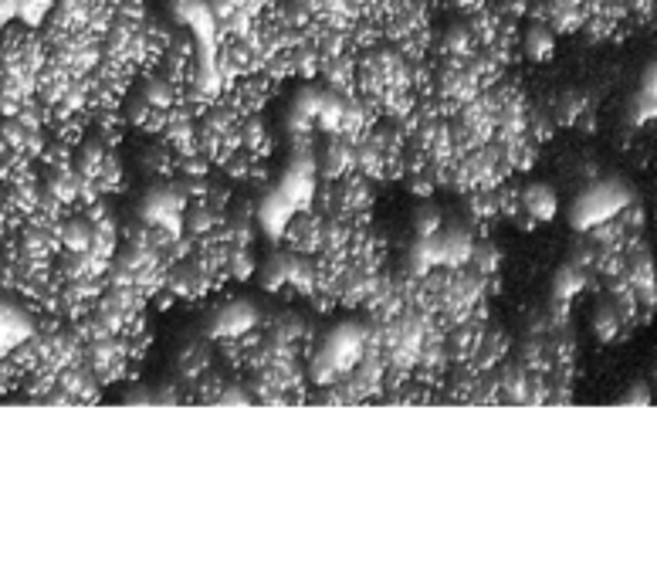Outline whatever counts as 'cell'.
I'll return each instance as SVG.
<instances>
[{
  "mask_svg": "<svg viewBox=\"0 0 657 576\" xmlns=\"http://www.w3.org/2000/svg\"><path fill=\"white\" fill-rule=\"evenodd\" d=\"M349 173H356V143L339 133L322 136V146H315V177L343 180Z\"/></svg>",
  "mask_w": 657,
  "mask_h": 576,
  "instance_id": "obj_1",
  "label": "cell"
},
{
  "mask_svg": "<svg viewBox=\"0 0 657 576\" xmlns=\"http://www.w3.org/2000/svg\"><path fill=\"white\" fill-rule=\"evenodd\" d=\"M278 241L285 244L288 251H295V255H319V244H322V217H315L309 207H295L292 214H288L282 234H278Z\"/></svg>",
  "mask_w": 657,
  "mask_h": 576,
  "instance_id": "obj_2",
  "label": "cell"
},
{
  "mask_svg": "<svg viewBox=\"0 0 657 576\" xmlns=\"http://www.w3.org/2000/svg\"><path fill=\"white\" fill-rule=\"evenodd\" d=\"M261 312L254 309L251 302H227L221 309L214 312V319H210V336L214 339H238L241 333H248V329L261 326Z\"/></svg>",
  "mask_w": 657,
  "mask_h": 576,
  "instance_id": "obj_3",
  "label": "cell"
},
{
  "mask_svg": "<svg viewBox=\"0 0 657 576\" xmlns=\"http://www.w3.org/2000/svg\"><path fill=\"white\" fill-rule=\"evenodd\" d=\"M559 211V197L549 183H529L522 187V197H519V214L529 217L532 224H546L553 221Z\"/></svg>",
  "mask_w": 657,
  "mask_h": 576,
  "instance_id": "obj_4",
  "label": "cell"
},
{
  "mask_svg": "<svg viewBox=\"0 0 657 576\" xmlns=\"http://www.w3.org/2000/svg\"><path fill=\"white\" fill-rule=\"evenodd\" d=\"M519 55L529 61H549L556 55V31L546 21H529L519 31Z\"/></svg>",
  "mask_w": 657,
  "mask_h": 576,
  "instance_id": "obj_5",
  "label": "cell"
},
{
  "mask_svg": "<svg viewBox=\"0 0 657 576\" xmlns=\"http://www.w3.org/2000/svg\"><path fill=\"white\" fill-rule=\"evenodd\" d=\"M238 146L244 153H251L254 160H265L271 153V129L268 122L258 116V112H251V116H241L238 122Z\"/></svg>",
  "mask_w": 657,
  "mask_h": 576,
  "instance_id": "obj_6",
  "label": "cell"
},
{
  "mask_svg": "<svg viewBox=\"0 0 657 576\" xmlns=\"http://www.w3.org/2000/svg\"><path fill=\"white\" fill-rule=\"evenodd\" d=\"M634 322H630L624 316V309H620L617 302L607 299L597 305V312H593V333H597V339H603V343H613V339H620V333L624 329H630Z\"/></svg>",
  "mask_w": 657,
  "mask_h": 576,
  "instance_id": "obj_7",
  "label": "cell"
},
{
  "mask_svg": "<svg viewBox=\"0 0 657 576\" xmlns=\"http://www.w3.org/2000/svg\"><path fill=\"white\" fill-rule=\"evenodd\" d=\"M258 272V261H254L251 244H227V258H224V278H234V282H244Z\"/></svg>",
  "mask_w": 657,
  "mask_h": 576,
  "instance_id": "obj_8",
  "label": "cell"
},
{
  "mask_svg": "<svg viewBox=\"0 0 657 576\" xmlns=\"http://www.w3.org/2000/svg\"><path fill=\"white\" fill-rule=\"evenodd\" d=\"M583 288H590V272H583V268H576V265H569V261H566V265L556 272L553 295H556V299L569 302L573 295H580Z\"/></svg>",
  "mask_w": 657,
  "mask_h": 576,
  "instance_id": "obj_9",
  "label": "cell"
},
{
  "mask_svg": "<svg viewBox=\"0 0 657 576\" xmlns=\"http://www.w3.org/2000/svg\"><path fill=\"white\" fill-rule=\"evenodd\" d=\"M261 288H268V292H285V278H288V248L282 251H271L268 261L261 265Z\"/></svg>",
  "mask_w": 657,
  "mask_h": 576,
  "instance_id": "obj_10",
  "label": "cell"
},
{
  "mask_svg": "<svg viewBox=\"0 0 657 576\" xmlns=\"http://www.w3.org/2000/svg\"><path fill=\"white\" fill-rule=\"evenodd\" d=\"M441 228H444V211H441V207H434V204L417 207V214H414L417 238H431V234H437Z\"/></svg>",
  "mask_w": 657,
  "mask_h": 576,
  "instance_id": "obj_11",
  "label": "cell"
},
{
  "mask_svg": "<svg viewBox=\"0 0 657 576\" xmlns=\"http://www.w3.org/2000/svg\"><path fill=\"white\" fill-rule=\"evenodd\" d=\"M448 4H451L458 14L468 17V14H475V11H485V7H488V0H448Z\"/></svg>",
  "mask_w": 657,
  "mask_h": 576,
  "instance_id": "obj_12",
  "label": "cell"
}]
</instances>
